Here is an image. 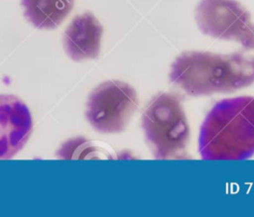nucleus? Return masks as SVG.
<instances>
[{
	"label": "nucleus",
	"mask_w": 254,
	"mask_h": 217,
	"mask_svg": "<svg viewBox=\"0 0 254 217\" xmlns=\"http://www.w3.org/2000/svg\"><path fill=\"white\" fill-rule=\"evenodd\" d=\"M169 77L190 96L232 93L254 83V58L242 52L186 51L172 62Z\"/></svg>",
	"instance_id": "nucleus-1"
},
{
	"label": "nucleus",
	"mask_w": 254,
	"mask_h": 217,
	"mask_svg": "<svg viewBox=\"0 0 254 217\" xmlns=\"http://www.w3.org/2000/svg\"><path fill=\"white\" fill-rule=\"evenodd\" d=\"M198 153L204 161H242L254 156V96L214 104L200 126Z\"/></svg>",
	"instance_id": "nucleus-2"
},
{
	"label": "nucleus",
	"mask_w": 254,
	"mask_h": 217,
	"mask_svg": "<svg viewBox=\"0 0 254 217\" xmlns=\"http://www.w3.org/2000/svg\"><path fill=\"white\" fill-rule=\"evenodd\" d=\"M141 126L149 150L157 160L178 159L190 142V128L181 99L159 92L146 105Z\"/></svg>",
	"instance_id": "nucleus-3"
},
{
	"label": "nucleus",
	"mask_w": 254,
	"mask_h": 217,
	"mask_svg": "<svg viewBox=\"0 0 254 217\" xmlns=\"http://www.w3.org/2000/svg\"><path fill=\"white\" fill-rule=\"evenodd\" d=\"M194 20L203 35L236 42L242 53L254 58V23L250 12L237 0H199Z\"/></svg>",
	"instance_id": "nucleus-4"
},
{
	"label": "nucleus",
	"mask_w": 254,
	"mask_h": 217,
	"mask_svg": "<svg viewBox=\"0 0 254 217\" xmlns=\"http://www.w3.org/2000/svg\"><path fill=\"white\" fill-rule=\"evenodd\" d=\"M139 104L136 89L128 82L112 79L98 84L86 101L85 117L102 134L122 133Z\"/></svg>",
	"instance_id": "nucleus-5"
},
{
	"label": "nucleus",
	"mask_w": 254,
	"mask_h": 217,
	"mask_svg": "<svg viewBox=\"0 0 254 217\" xmlns=\"http://www.w3.org/2000/svg\"><path fill=\"white\" fill-rule=\"evenodd\" d=\"M33 130L28 106L17 96L0 94V160H8L19 153Z\"/></svg>",
	"instance_id": "nucleus-6"
},
{
	"label": "nucleus",
	"mask_w": 254,
	"mask_h": 217,
	"mask_svg": "<svg viewBox=\"0 0 254 217\" xmlns=\"http://www.w3.org/2000/svg\"><path fill=\"white\" fill-rule=\"evenodd\" d=\"M103 27L90 12L77 15L64 34V48L73 60L96 58L100 53Z\"/></svg>",
	"instance_id": "nucleus-7"
},
{
	"label": "nucleus",
	"mask_w": 254,
	"mask_h": 217,
	"mask_svg": "<svg viewBox=\"0 0 254 217\" xmlns=\"http://www.w3.org/2000/svg\"><path fill=\"white\" fill-rule=\"evenodd\" d=\"M74 0H21L24 15L38 29H55L73 8Z\"/></svg>",
	"instance_id": "nucleus-8"
}]
</instances>
